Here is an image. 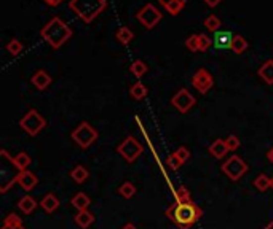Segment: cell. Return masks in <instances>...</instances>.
Masks as SVG:
<instances>
[{
    "label": "cell",
    "mask_w": 273,
    "mask_h": 229,
    "mask_svg": "<svg viewBox=\"0 0 273 229\" xmlns=\"http://www.w3.org/2000/svg\"><path fill=\"white\" fill-rule=\"evenodd\" d=\"M201 215H203V212L193 200H187V202L176 200L166 209V217L179 229H192V226L201 218Z\"/></svg>",
    "instance_id": "6da1fadb"
},
{
    "label": "cell",
    "mask_w": 273,
    "mask_h": 229,
    "mask_svg": "<svg viewBox=\"0 0 273 229\" xmlns=\"http://www.w3.org/2000/svg\"><path fill=\"white\" fill-rule=\"evenodd\" d=\"M72 34H74L72 32V29L57 16L50 19L40 31L42 38L45 40L53 49H59L64 43L72 37Z\"/></svg>",
    "instance_id": "7a4b0ae2"
},
{
    "label": "cell",
    "mask_w": 273,
    "mask_h": 229,
    "mask_svg": "<svg viewBox=\"0 0 273 229\" xmlns=\"http://www.w3.org/2000/svg\"><path fill=\"white\" fill-rule=\"evenodd\" d=\"M21 172L23 170L16 166L14 157H11L6 150H2L0 152V192L2 194L8 192L11 186L18 183Z\"/></svg>",
    "instance_id": "3957f363"
},
{
    "label": "cell",
    "mask_w": 273,
    "mask_h": 229,
    "mask_svg": "<svg viewBox=\"0 0 273 229\" xmlns=\"http://www.w3.org/2000/svg\"><path fill=\"white\" fill-rule=\"evenodd\" d=\"M69 8L83 23L90 24L107 8V0H70Z\"/></svg>",
    "instance_id": "277c9868"
},
{
    "label": "cell",
    "mask_w": 273,
    "mask_h": 229,
    "mask_svg": "<svg viewBox=\"0 0 273 229\" xmlns=\"http://www.w3.org/2000/svg\"><path fill=\"white\" fill-rule=\"evenodd\" d=\"M98 131L95 127H93L90 123H86V121H83V123L78 124L74 131H72L70 137L72 140H74L75 143L80 148H90L93 143H95L98 140Z\"/></svg>",
    "instance_id": "5b68a950"
},
{
    "label": "cell",
    "mask_w": 273,
    "mask_h": 229,
    "mask_svg": "<svg viewBox=\"0 0 273 229\" xmlns=\"http://www.w3.org/2000/svg\"><path fill=\"white\" fill-rule=\"evenodd\" d=\"M19 126L23 131H26L29 135H31V137H35V135H39L43 129H45L47 119L43 118L37 110L31 109L23 118L19 119Z\"/></svg>",
    "instance_id": "8992f818"
},
{
    "label": "cell",
    "mask_w": 273,
    "mask_h": 229,
    "mask_svg": "<svg viewBox=\"0 0 273 229\" xmlns=\"http://www.w3.org/2000/svg\"><path fill=\"white\" fill-rule=\"evenodd\" d=\"M142 152H144V147L133 137V135H128V137L117 147V153L123 157L126 162H134L142 154Z\"/></svg>",
    "instance_id": "52a82bcc"
},
{
    "label": "cell",
    "mask_w": 273,
    "mask_h": 229,
    "mask_svg": "<svg viewBox=\"0 0 273 229\" xmlns=\"http://www.w3.org/2000/svg\"><path fill=\"white\" fill-rule=\"evenodd\" d=\"M222 172H224L232 182H238L240 178L248 172V164L244 162L240 156L233 154L222 164Z\"/></svg>",
    "instance_id": "ba28073f"
},
{
    "label": "cell",
    "mask_w": 273,
    "mask_h": 229,
    "mask_svg": "<svg viewBox=\"0 0 273 229\" xmlns=\"http://www.w3.org/2000/svg\"><path fill=\"white\" fill-rule=\"evenodd\" d=\"M162 18H163V14L152 3L144 5L142 8L136 13V19H138L146 29H154L162 21Z\"/></svg>",
    "instance_id": "9c48e42d"
},
{
    "label": "cell",
    "mask_w": 273,
    "mask_h": 229,
    "mask_svg": "<svg viewBox=\"0 0 273 229\" xmlns=\"http://www.w3.org/2000/svg\"><path fill=\"white\" fill-rule=\"evenodd\" d=\"M195 97H193L192 94L187 89H179L174 96H172V99H171V104H172V107L179 112V113H182V114H185L187 112H189L193 105H195Z\"/></svg>",
    "instance_id": "30bf717a"
},
{
    "label": "cell",
    "mask_w": 273,
    "mask_h": 229,
    "mask_svg": "<svg viewBox=\"0 0 273 229\" xmlns=\"http://www.w3.org/2000/svg\"><path fill=\"white\" fill-rule=\"evenodd\" d=\"M192 84H193V88L201 92V94H206V92L213 88L214 78L206 69H198L192 76Z\"/></svg>",
    "instance_id": "8fae6325"
},
{
    "label": "cell",
    "mask_w": 273,
    "mask_h": 229,
    "mask_svg": "<svg viewBox=\"0 0 273 229\" xmlns=\"http://www.w3.org/2000/svg\"><path fill=\"white\" fill-rule=\"evenodd\" d=\"M235 35L230 31H218L214 32L213 37V45L219 49H225V48H232V41H233Z\"/></svg>",
    "instance_id": "7c38bea8"
},
{
    "label": "cell",
    "mask_w": 273,
    "mask_h": 229,
    "mask_svg": "<svg viewBox=\"0 0 273 229\" xmlns=\"http://www.w3.org/2000/svg\"><path fill=\"white\" fill-rule=\"evenodd\" d=\"M18 183H19V186L24 191H31V190L35 188V186H37L39 178H37V175L34 174V172H31V170H23V172H21L19 178H18Z\"/></svg>",
    "instance_id": "4fadbf2b"
},
{
    "label": "cell",
    "mask_w": 273,
    "mask_h": 229,
    "mask_svg": "<svg viewBox=\"0 0 273 229\" xmlns=\"http://www.w3.org/2000/svg\"><path fill=\"white\" fill-rule=\"evenodd\" d=\"M31 81L39 91H43V89H47L50 84H52V76H50V74L47 70H37L34 74Z\"/></svg>",
    "instance_id": "5bb4252c"
},
{
    "label": "cell",
    "mask_w": 273,
    "mask_h": 229,
    "mask_svg": "<svg viewBox=\"0 0 273 229\" xmlns=\"http://www.w3.org/2000/svg\"><path fill=\"white\" fill-rule=\"evenodd\" d=\"M158 2H160V5L171 14V16H176V14L182 11L187 0H158Z\"/></svg>",
    "instance_id": "9a60e30c"
},
{
    "label": "cell",
    "mask_w": 273,
    "mask_h": 229,
    "mask_svg": "<svg viewBox=\"0 0 273 229\" xmlns=\"http://www.w3.org/2000/svg\"><path fill=\"white\" fill-rule=\"evenodd\" d=\"M210 153L213 157H216V159H222L227 153H228V148L225 145V140H222V139H218V140H214L211 145H210Z\"/></svg>",
    "instance_id": "2e32d148"
},
{
    "label": "cell",
    "mask_w": 273,
    "mask_h": 229,
    "mask_svg": "<svg viewBox=\"0 0 273 229\" xmlns=\"http://www.w3.org/2000/svg\"><path fill=\"white\" fill-rule=\"evenodd\" d=\"M40 207L47 213H53L57 210V207H59V199H57L53 192H48V194L40 200Z\"/></svg>",
    "instance_id": "e0dca14e"
},
{
    "label": "cell",
    "mask_w": 273,
    "mask_h": 229,
    "mask_svg": "<svg viewBox=\"0 0 273 229\" xmlns=\"http://www.w3.org/2000/svg\"><path fill=\"white\" fill-rule=\"evenodd\" d=\"M257 74L267 84H273V59L265 61L262 66L259 67Z\"/></svg>",
    "instance_id": "ac0fdd59"
},
{
    "label": "cell",
    "mask_w": 273,
    "mask_h": 229,
    "mask_svg": "<svg viewBox=\"0 0 273 229\" xmlns=\"http://www.w3.org/2000/svg\"><path fill=\"white\" fill-rule=\"evenodd\" d=\"M18 207L19 210L26 213V215H31L35 209H37V200H35L32 196H23L19 200H18Z\"/></svg>",
    "instance_id": "d6986e66"
},
{
    "label": "cell",
    "mask_w": 273,
    "mask_h": 229,
    "mask_svg": "<svg viewBox=\"0 0 273 229\" xmlns=\"http://www.w3.org/2000/svg\"><path fill=\"white\" fill-rule=\"evenodd\" d=\"M70 204L74 205L78 212H83V210H88V207H90V204H91V200H90V197H88V196L85 194V192H77V194H75L74 197H72Z\"/></svg>",
    "instance_id": "ffe728a7"
},
{
    "label": "cell",
    "mask_w": 273,
    "mask_h": 229,
    "mask_svg": "<svg viewBox=\"0 0 273 229\" xmlns=\"http://www.w3.org/2000/svg\"><path fill=\"white\" fill-rule=\"evenodd\" d=\"M75 223L77 226H80L82 229H86L90 228L93 223H95V215L88 210H83V212H78L75 215Z\"/></svg>",
    "instance_id": "44dd1931"
},
{
    "label": "cell",
    "mask_w": 273,
    "mask_h": 229,
    "mask_svg": "<svg viewBox=\"0 0 273 229\" xmlns=\"http://www.w3.org/2000/svg\"><path fill=\"white\" fill-rule=\"evenodd\" d=\"M88 177H90V172H88V169H86L85 166H77V167H74L70 170V178L77 185L85 183L86 180H88Z\"/></svg>",
    "instance_id": "7402d4cb"
},
{
    "label": "cell",
    "mask_w": 273,
    "mask_h": 229,
    "mask_svg": "<svg viewBox=\"0 0 273 229\" xmlns=\"http://www.w3.org/2000/svg\"><path fill=\"white\" fill-rule=\"evenodd\" d=\"M230 49H232L235 54H243L248 49V41H246V38H244L243 35H235L233 41H232V48H230Z\"/></svg>",
    "instance_id": "603a6c76"
},
{
    "label": "cell",
    "mask_w": 273,
    "mask_h": 229,
    "mask_svg": "<svg viewBox=\"0 0 273 229\" xmlns=\"http://www.w3.org/2000/svg\"><path fill=\"white\" fill-rule=\"evenodd\" d=\"M147 92H149V89L146 88V84H142L141 81L134 83L131 88H129V94H131V97L136 100H142L147 96Z\"/></svg>",
    "instance_id": "cb8c5ba5"
},
{
    "label": "cell",
    "mask_w": 273,
    "mask_h": 229,
    "mask_svg": "<svg viewBox=\"0 0 273 229\" xmlns=\"http://www.w3.org/2000/svg\"><path fill=\"white\" fill-rule=\"evenodd\" d=\"M134 38V34L129 27H120L117 31V40L121 43V45H128V43H131V40Z\"/></svg>",
    "instance_id": "d4e9b609"
},
{
    "label": "cell",
    "mask_w": 273,
    "mask_h": 229,
    "mask_svg": "<svg viewBox=\"0 0 273 229\" xmlns=\"http://www.w3.org/2000/svg\"><path fill=\"white\" fill-rule=\"evenodd\" d=\"M14 162H16V166L21 170H27V167L31 166L32 159H31V156H29L26 152H21V153H18L16 156H14Z\"/></svg>",
    "instance_id": "484cf974"
},
{
    "label": "cell",
    "mask_w": 273,
    "mask_h": 229,
    "mask_svg": "<svg viewBox=\"0 0 273 229\" xmlns=\"http://www.w3.org/2000/svg\"><path fill=\"white\" fill-rule=\"evenodd\" d=\"M129 70H131V74H133L134 76L141 78V76H144V75L147 74L149 67H147L146 62H142V61H134V62L131 64V67H129Z\"/></svg>",
    "instance_id": "4316f807"
},
{
    "label": "cell",
    "mask_w": 273,
    "mask_h": 229,
    "mask_svg": "<svg viewBox=\"0 0 273 229\" xmlns=\"http://www.w3.org/2000/svg\"><path fill=\"white\" fill-rule=\"evenodd\" d=\"M205 26L210 32H218L222 26V21L216 16V14H210V16L205 19Z\"/></svg>",
    "instance_id": "83f0119b"
},
{
    "label": "cell",
    "mask_w": 273,
    "mask_h": 229,
    "mask_svg": "<svg viewBox=\"0 0 273 229\" xmlns=\"http://www.w3.org/2000/svg\"><path fill=\"white\" fill-rule=\"evenodd\" d=\"M254 186H256V190L259 191H267L270 188V178L265 175V174H261V175H257L256 177V180H254Z\"/></svg>",
    "instance_id": "f1b7e54d"
},
{
    "label": "cell",
    "mask_w": 273,
    "mask_h": 229,
    "mask_svg": "<svg viewBox=\"0 0 273 229\" xmlns=\"http://www.w3.org/2000/svg\"><path fill=\"white\" fill-rule=\"evenodd\" d=\"M118 192H120V194L123 196L125 199H131V197L136 194V186H134L131 182H125V183L118 188Z\"/></svg>",
    "instance_id": "f546056e"
},
{
    "label": "cell",
    "mask_w": 273,
    "mask_h": 229,
    "mask_svg": "<svg viewBox=\"0 0 273 229\" xmlns=\"http://www.w3.org/2000/svg\"><path fill=\"white\" fill-rule=\"evenodd\" d=\"M6 51H8L11 56H18L21 51H23V43H21L18 38L10 40L8 45H6Z\"/></svg>",
    "instance_id": "4dcf8cb0"
},
{
    "label": "cell",
    "mask_w": 273,
    "mask_h": 229,
    "mask_svg": "<svg viewBox=\"0 0 273 229\" xmlns=\"http://www.w3.org/2000/svg\"><path fill=\"white\" fill-rule=\"evenodd\" d=\"M174 197H176V200H179V202H187V200H192L190 192H189V190H187L184 185H181L174 191Z\"/></svg>",
    "instance_id": "1f68e13d"
},
{
    "label": "cell",
    "mask_w": 273,
    "mask_h": 229,
    "mask_svg": "<svg viewBox=\"0 0 273 229\" xmlns=\"http://www.w3.org/2000/svg\"><path fill=\"white\" fill-rule=\"evenodd\" d=\"M198 43H200V51H208L213 46V37L206 34H198Z\"/></svg>",
    "instance_id": "d6a6232c"
},
{
    "label": "cell",
    "mask_w": 273,
    "mask_h": 229,
    "mask_svg": "<svg viewBox=\"0 0 273 229\" xmlns=\"http://www.w3.org/2000/svg\"><path fill=\"white\" fill-rule=\"evenodd\" d=\"M185 46H187V49H189V51H192V53H197V51H200L198 34H193V35H190V37L185 40Z\"/></svg>",
    "instance_id": "836d02e7"
},
{
    "label": "cell",
    "mask_w": 273,
    "mask_h": 229,
    "mask_svg": "<svg viewBox=\"0 0 273 229\" xmlns=\"http://www.w3.org/2000/svg\"><path fill=\"white\" fill-rule=\"evenodd\" d=\"M225 145H227V148H228V152H235V150H238L240 148V145H241V142H240V139L236 137V135H228V137L225 139Z\"/></svg>",
    "instance_id": "e575fe53"
},
{
    "label": "cell",
    "mask_w": 273,
    "mask_h": 229,
    "mask_svg": "<svg viewBox=\"0 0 273 229\" xmlns=\"http://www.w3.org/2000/svg\"><path fill=\"white\" fill-rule=\"evenodd\" d=\"M3 225H8V226H21L23 225V220L21 217H18L16 213H8L3 220Z\"/></svg>",
    "instance_id": "d590c367"
},
{
    "label": "cell",
    "mask_w": 273,
    "mask_h": 229,
    "mask_svg": "<svg viewBox=\"0 0 273 229\" xmlns=\"http://www.w3.org/2000/svg\"><path fill=\"white\" fill-rule=\"evenodd\" d=\"M166 164H168V166L172 169V170H177L179 167H181L182 166V161L181 159H179V157L176 156V153H172V154H169L168 156V159H166Z\"/></svg>",
    "instance_id": "8d00e7d4"
},
{
    "label": "cell",
    "mask_w": 273,
    "mask_h": 229,
    "mask_svg": "<svg viewBox=\"0 0 273 229\" xmlns=\"http://www.w3.org/2000/svg\"><path fill=\"white\" fill-rule=\"evenodd\" d=\"M174 153H176V156H177L182 162L189 161V157H190V152H189V150H187L185 147H179Z\"/></svg>",
    "instance_id": "74e56055"
},
{
    "label": "cell",
    "mask_w": 273,
    "mask_h": 229,
    "mask_svg": "<svg viewBox=\"0 0 273 229\" xmlns=\"http://www.w3.org/2000/svg\"><path fill=\"white\" fill-rule=\"evenodd\" d=\"M220 2H222V0H205V3H206L208 6H211V8H214V6H218Z\"/></svg>",
    "instance_id": "f35d334b"
},
{
    "label": "cell",
    "mask_w": 273,
    "mask_h": 229,
    "mask_svg": "<svg viewBox=\"0 0 273 229\" xmlns=\"http://www.w3.org/2000/svg\"><path fill=\"white\" fill-rule=\"evenodd\" d=\"M43 2H45L47 5H50V6H57L62 2V0H43Z\"/></svg>",
    "instance_id": "ab89813d"
},
{
    "label": "cell",
    "mask_w": 273,
    "mask_h": 229,
    "mask_svg": "<svg viewBox=\"0 0 273 229\" xmlns=\"http://www.w3.org/2000/svg\"><path fill=\"white\" fill-rule=\"evenodd\" d=\"M2 229H26V228H24L23 225H21V226H8V225H3Z\"/></svg>",
    "instance_id": "60d3db41"
},
{
    "label": "cell",
    "mask_w": 273,
    "mask_h": 229,
    "mask_svg": "<svg viewBox=\"0 0 273 229\" xmlns=\"http://www.w3.org/2000/svg\"><path fill=\"white\" fill-rule=\"evenodd\" d=\"M267 159L273 164V147H272V148L269 150V152H267Z\"/></svg>",
    "instance_id": "b9f144b4"
},
{
    "label": "cell",
    "mask_w": 273,
    "mask_h": 229,
    "mask_svg": "<svg viewBox=\"0 0 273 229\" xmlns=\"http://www.w3.org/2000/svg\"><path fill=\"white\" fill-rule=\"evenodd\" d=\"M121 229H138V228H136L133 223H128V225H125L123 228H121Z\"/></svg>",
    "instance_id": "7bdbcfd3"
},
{
    "label": "cell",
    "mask_w": 273,
    "mask_h": 229,
    "mask_svg": "<svg viewBox=\"0 0 273 229\" xmlns=\"http://www.w3.org/2000/svg\"><path fill=\"white\" fill-rule=\"evenodd\" d=\"M265 229H273V221H270V223L265 226Z\"/></svg>",
    "instance_id": "ee69618b"
},
{
    "label": "cell",
    "mask_w": 273,
    "mask_h": 229,
    "mask_svg": "<svg viewBox=\"0 0 273 229\" xmlns=\"http://www.w3.org/2000/svg\"><path fill=\"white\" fill-rule=\"evenodd\" d=\"M270 188H272V190H273V177H272V178H270Z\"/></svg>",
    "instance_id": "f6af8a7d"
}]
</instances>
